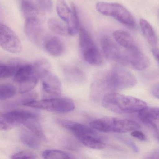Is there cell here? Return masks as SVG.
I'll return each instance as SVG.
<instances>
[{"label":"cell","mask_w":159,"mask_h":159,"mask_svg":"<svg viewBox=\"0 0 159 159\" xmlns=\"http://www.w3.org/2000/svg\"><path fill=\"white\" fill-rule=\"evenodd\" d=\"M137 80L134 74L120 66L111 70H101L95 74L90 87V96L96 101L106 95L134 87Z\"/></svg>","instance_id":"6da1fadb"},{"label":"cell","mask_w":159,"mask_h":159,"mask_svg":"<svg viewBox=\"0 0 159 159\" xmlns=\"http://www.w3.org/2000/svg\"><path fill=\"white\" fill-rule=\"evenodd\" d=\"M101 101L107 109L123 114L139 112L147 106V103L141 99L116 93L106 95Z\"/></svg>","instance_id":"7a4b0ae2"},{"label":"cell","mask_w":159,"mask_h":159,"mask_svg":"<svg viewBox=\"0 0 159 159\" xmlns=\"http://www.w3.org/2000/svg\"><path fill=\"white\" fill-rule=\"evenodd\" d=\"M41 75V70L35 62L16 66L14 80L19 84V92L25 94L35 88Z\"/></svg>","instance_id":"3957f363"},{"label":"cell","mask_w":159,"mask_h":159,"mask_svg":"<svg viewBox=\"0 0 159 159\" xmlns=\"http://www.w3.org/2000/svg\"><path fill=\"white\" fill-rule=\"evenodd\" d=\"M90 125L94 129L105 133H126L140 128L137 123L131 120L106 117L93 121Z\"/></svg>","instance_id":"277c9868"},{"label":"cell","mask_w":159,"mask_h":159,"mask_svg":"<svg viewBox=\"0 0 159 159\" xmlns=\"http://www.w3.org/2000/svg\"><path fill=\"white\" fill-rule=\"evenodd\" d=\"M23 105L57 113H68L74 110L75 107V104L72 99L59 96L44 98L40 100H32Z\"/></svg>","instance_id":"5b68a950"},{"label":"cell","mask_w":159,"mask_h":159,"mask_svg":"<svg viewBox=\"0 0 159 159\" xmlns=\"http://www.w3.org/2000/svg\"><path fill=\"white\" fill-rule=\"evenodd\" d=\"M97 11L103 15L110 16L128 26L134 27L135 21L129 11L119 3L98 2L96 4Z\"/></svg>","instance_id":"8992f818"},{"label":"cell","mask_w":159,"mask_h":159,"mask_svg":"<svg viewBox=\"0 0 159 159\" xmlns=\"http://www.w3.org/2000/svg\"><path fill=\"white\" fill-rule=\"evenodd\" d=\"M80 45L84 60L90 65H100L103 57L89 33L84 28H80Z\"/></svg>","instance_id":"52a82bcc"},{"label":"cell","mask_w":159,"mask_h":159,"mask_svg":"<svg viewBox=\"0 0 159 159\" xmlns=\"http://www.w3.org/2000/svg\"><path fill=\"white\" fill-rule=\"evenodd\" d=\"M0 46L11 53H19L22 51L20 39L13 30L0 23Z\"/></svg>","instance_id":"ba28073f"},{"label":"cell","mask_w":159,"mask_h":159,"mask_svg":"<svg viewBox=\"0 0 159 159\" xmlns=\"http://www.w3.org/2000/svg\"><path fill=\"white\" fill-rule=\"evenodd\" d=\"M40 79L44 98L59 97L62 91V84L58 77L51 70L43 73Z\"/></svg>","instance_id":"9c48e42d"},{"label":"cell","mask_w":159,"mask_h":159,"mask_svg":"<svg viewBox=\"0 0 159 159\" xmlns=\"http://www.w3.org/2000/svg\"><path fill=\"white\" fill-rule=\"evenodd\" d=\"M149 64L148 57L138 47L123 52L121 65L130 66L136 70H143L147 69Z\"/></svg>","instance_id":"30bf717a"},{"label":"cell","mask_w":159,"mask_h":159,"mask_svg":"<svg viewBox=\"0 0 159 159\" xmlns=\"http://www.w3.org/2000/svg\"><path fill=\"white\" fill-rule=\"evenodd\" d=\"M56 10L58 16L66 23L68 27H73L78 25L79 18L75 4L72 3L70 9L65 0H57Z\"/></svg>","instance_id":"8fae6325"},{"label":"cell","mask_w":159,"mask_h":159,"mask_svg":"<svg viewBox=\"0 0 159 159\" xmlns=\"http://www.w3.org/2000/svg\"><path fill=\"white\" fill-rule=\"evenodd\" d=\"M25 29L30 40L37 46L42 47L46 36L42 26L41 20H25Z\"/></svg>","instance_id":"7c38bea8"},{"label":"cell","mask_w":159,"mask_h":159,"mask_svg":"<svg viewBox=\"0 0 159 159\" xmlns=\"http://www.w3.org/2000/svg\"><path fill=\"white\" fill-rule=\"evenodd\" d=\"M138 117L145 125L152 129L155 137H159V108L147 107L139 111Z\"/></svg>","instance_id":"4fadbf2b"},{"label":"cell","mask_w":159,"mask_h":159,"mask_svg":"<svg viewBox=\"0 0 159 159\" xmlns=\"http://www.w3.org/2000/svg\"><path fill=\"white\" fill-rule=\"evenodd\" d=\"M101 48L105 57L109 61L121 64L123 52L119 47L107 37H104L100 41Z\"/></svg>","instance_id":"5bb4252c"},{"label":"cell","mask_w":159,"mask_h":159,"mask_svg":"<svg viewBox=\"0 0 159 159\" xmlns=\"http://www.w3.org/2000/svg\"><path fill=\"white\" fill-rule=\"evenodd\" d=\"M57 121L62 127L72 133L76 137L85 135L98 134L93 128L79 123L65 119H57Z\"/></svg>","instance_id":"9a60e30c"},{"label":"cell","mask_w":159,"mask_h":159,"mask_svg":"<svg viewBox=\"0 0 159 159\" xmlns=\"http://www.w3.org/2000/svg\"><path fill=\"white\" fill-rule=\"evenodd\" d=\"M42 47L49 54L54 57L60 56L65 51L64 44L61 41L54 36H46Z\"/></svg>","instance_id":"2e32d148"},{"label":"cell","mask_w":159,"mask_h":159,"mask_svg":"<svg viewBox=\"0 0 159 159\" xmlns=\"http://www.w3.org/2000/svg\"><path fill=\"white\" fill-rule=\"evenodd\" d=\"M21 10L25 20H41L39 9L30 0H22Z\"/></svg>","instance_id":"e0dca14e"},{"label":"cell","mask_w":159,"mask_h":159,"mask_svg":"<svg viewBox=\"0 0 159 159\" xmlns=\"http://www.w3.org/2000/svg\"><path fill=\"white\" fill-rule=\"evenodd\" d=\"M22 125L34 134L40 140H46V136L43 130L38 115L25 120L22 123Z\"/></svg>","instance_id":"ac0fdd59"},{"label":"cell","mask_w":159,"mask_h":159,"mask_svg":"<svg viewBox=\"0 0 159 159\" xmlns=\"http://www.w3.org/2000/svg\"><path fill=\"white\" fill-rule=\"evenodd\" d=\"M115 41L126 50H132L137 47L132 36L124 30H118L112 34Z\"/></svg>","instance_id":"d6986e66"},{"label":"cell","mask_w":159,"mask_h":159,"mask_svg":"<svg viewBox=\"0 0 159 159\" xmlns=\"http://www.w3.org/2000/svg\"><path fill=\"white\" fill-rule=\"evenodd\" d=\"M77 138L87 148L94 149H102L106 147L103 140L96 134L85 135L78 137Z\"/></svg>","instance_id":"ffe728a7"},{"label":"cell","mask_w":159,"mask_h":159,"mask_svg":"<svg viewBox=\"0 0 159 159\" xmlns=\"http://www.w3.org/2000/svg\"><path fill=\"white\" fill-rule=\"evenodd\" d=\"M19 138L22 143L28 148L34 149L39 148V139L28 129H21L19 131Z\"/></svg>","instance_id":"44dd1931"},{"label":"cell","mask_w":159,"mask_h":159,"mask_svg":"<svg viewBox=\"0 0 159 159\" xmlns=\"http://www.w3.org/2000/svg\"><path fill=\"white\" fill-rule=\"evenodd\" d=\"M10 120L15 126L22 125V123L29 118L37 115L36 113L29 111L16 110L11 111L6 113Z\"/></svg>","instance_id":"7402d4cb"},{"label":"cell","mask_w":159,"mask_h":159,"mask_svg":"<svg viewBox=\"0 0 159 159\" xmlns=\"http://www.w3.org/2000/svg\"><path fill=\"white\" fill-rule=\"evenodd\" d=\"M139 25L141 32L149 44L152 48L157 47V38L152 27L148 21L143 19L139 20Z\"/></svg>","instance_id":"603a6c76"},{"label":"cell","mask_w":159,"mask_h":159,"mask_svg":"<svg viewBox=\"0 0 159 159\" xmlns=\"http://www.w3.org/2000/svg\"><path fill=\"white\" fill-rule=\"evenodd\" d=\"M48 26L50 30L55 34L63 36L69 35L67 27L56 18H51L48 20Z\"/></svg>","instance_id":"cb8c5ba5"},{"label":"cell","mask_w":159,"mask_h":159,"mask_svg":"<svg viewBox=\"0 0 159 159\" xmlns=\"http://www.w3.org/2000/svg\"><path fill=\"white\" fill-rule=\"evenodd\" d=\"M17 89L11 84L0 85V100H4L12 98L16 94Z\"/></svg>","instance_id":"d4e9b609"},{"label":"cell","mask_w":159,"mask_h":159,"mask_svg":"<svg viewBox=\"0 0 159 159\" xmlns=\"http://www.w3.org/2000/svg\"><path fill=\"white\" fill-rule=\"evenodd\" d=\"M42 157L45 159H63L72 158L67 152L59 150H45L42 153Z\"/></svg>","instance_id":"484cf974"},{"label":"cell","mask_w":159,"mask_h":159,"mask_svg":"<svg viewBox=\"0 0 159 159\" xmlns=\"http://www.w3.org/2000/svg\"><path fill=\"white\" fill-rule=\"evenodd\" d=\"M16 66L0 65V79H6L13 77L16 71Z\"/></svg>","instance_id":"4316f807"},{"label":"cell","mask_w":159,"mask_h":159,"mask_svg":"<svg viewBox=\"0 0 159 159\" xmlns=\"http://www.w3.org/2000/svg\"><path fill=\"white\" fill-rule=\"evenodd\" d=\"M14 126L6 113L0 111V131H9L12 129Z\"/></svg>","instance_id":"83f0119b"},{"label":"cell","mask_w":159,"mask_h":159,"mask_svg":"<svg viewBox=\"0 0 159 159\" xmlns=\"http://www.w3.org/2000/svg\"><path fill=\"white\" fill-rule=\"evenodd\" d=\"M35 4L40 10L43 11L50 12L52 9V0H36Z\"/></svg>","instance_id":"f1b7e54d"},{"label":"cell","mask_w":159,"mask_h":159,"mask_svg":"<svg viewBox=\"0 0 159 159\" xmlns=\"http://www.w3.org/2000/svg\"><path fill=\"white\" fill-rule=\"evenodd\" d=\"M12 159H31L37 158V156L34 153L26 151H22L13 154L11 157Z\"/></svg>","instance_id":"f546056e"},{"label":"cell","mask_w":159,"mask_h":159,"mask_svg":"<svg viewBox=\"0 0 159 159\" xmlns=\"http://www.w3.org/2000/svg\"><path fill=\"white\" fill-rule=\"evenodd\" d=\"M119 139L120 141H121L122 142L126 144L128 147H130L134 152H138L139 151V149L138 148L136 145L132 140L129 139V138L120 136L119 137Z\"/></svg>","instance_id":"4dcf8cb0"},{"label":"cell","mask_w":159,"mask_h":159,"mask_svg":"<svg viewBox=\"0 0 159 159\" xmlns=\"http://www.w3.org/2000/svg\"><path fill=\"white\" fill-rule=\"evenodd\" d=\"M131 135L133 137L141 141H145L147 139V137H146L145 134H143V133L141 131H139L138 130L132 131Z\"/></svg>","instance_id":"1f68e13d"},{"label":"cell","mask_w":159,"mask_h":159,"mask_svg":"<svg viewBox=\"0 0 159 159\" xmlns=\"http://www.w3.org/2000/svg\"><path fill=\"white\" fill-rule=\"evenodd\" d=\"M159 158V151L158 149L153 150L152 151L148 152L146 155V159H158Z\"/></svg>","instance_id":"d6a6232c"},{"label":"cell","mask_w":159,"mask_h":159,"mask_svg":"<svg viewBox=\"0 0 159 159\" xmlns=\"http://www.w3.org/2000/svg\"><path fill=\"white\" fill-rule=\"evenodd\" d=\"M159 84H154L151 88L150 92L151 93L152 95L154 97L157 98V99H159Z\"/></svg>","instance_id":"836d02e7"},{"label":"cell","mask_w":159,"mask_h":159,"mask_svg":"<svg viewBox=\"0 0 159 159\" xmlns=\"http://www.w3.org/2000/svg\"><path fill=\"white\" fill-rule=\"evenodd\" d=\"M152 52L153 56L158 63V61H159V50H158V48L157 47L152 48Z\"/></svg>","instance_id":"e575fe53"}]
</instances>
